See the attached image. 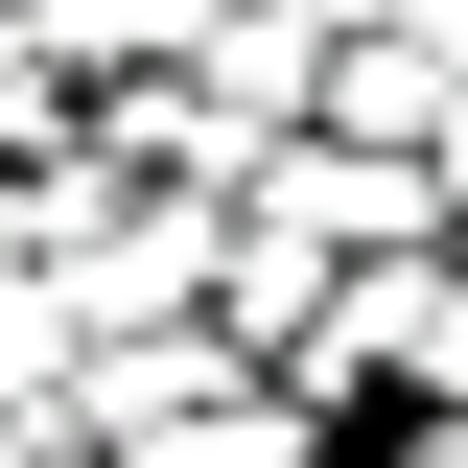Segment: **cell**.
<instances>
[{"label": "cell", "mask_w": 468, "mask_h": 468, "mask_svg": "<svg viewBox=\"0 0 468 468\" xmlns=\"http://www.w3.org/2000/svg\"><path fill=\"white\" fill-rule=\"evenodd\" d=\"M24 24H48L70 70H165V48H211L234 0H24Z\"/></svg>", "instance_id": "obj_3"}, {"label": "cell", "mask_w": 468, "mask_h": 468, "mask_svg": "<svg viewBox=\"0 0 468 468\" xmlns=\"http://www.w3.org/2000/svg\"><path fill=\"white\" fill-rule=\"evenodd\" d=\"M48 468H141V445H94V421H70V445H48Z\"/></svg>", "instance_id": "obj_8"}, {"label": "cell", "mask_w": 468, "mask_h": 468, "mask_svg": "<svg viewBox=\"0 0 468 468\" xmlns=\"http://www.w3.org/2000/svg\"><path fill=\"white\" fill-rule=\"evenodd\" d=\"M282 24H328V48H351V24H399V0H282Z\"/></svg>", "instance_id": "obj_6"}, {"label": "cell", "mask_w": 468, "mask_h": 468, "mask_svg": "<svg viewBox=\"0 0 468 468\" xmlns=\"http://www.w3.org/2000/svg\"><path fill=\"white\" fill-rule=\"evenodd\" d=\"M445 399H468V234L421 258V351H399V421H445Z\"/></svg>", "instance_id": "obj_4"}, {"label": "cell", "mask_w": 468, "mask_h": 468, "mask_svg": "<svg viewBox=\"0 0 468 468\" xmlns=\"http://www.w3.org/2000/svg\"><path fill=\"white\" fill-rule=\"evenodd\" d=\"M399 468H468V399H445V421H399Z\"/></svg>", "instance_id": "obj_5"}, {"label": "cell", "mask_w": 468, "mask_h": 468, "mask_svg": "<svg viewBox=\"0 0 468 468\" xmlns=\"http://www.w3.org/2000/svg\"><path fill=\"white\" fill-rule=\"evenodd\" d=\"M421 165H445V211H468V94H445V141H421Z\"/></svg>", "instance_id": "obj_7"}, {"label": "cell", "mask_w": 468, "mask_h": 468, "mask_svg": "<svg viewBox=\"0 0 468 468\" xmlns=\"http://www.w3.org/2000/svg\"><path fill=\"white\" fill-rule=\"evenodd\" d=\"M445 94H468V48H421V24H351V48H328V117H351V141H445Z\"/></svg>", "instance_id": "obj_2"}, {"label": "cell", "mask_w": 468, "mask_h": 468, "mask_svg": "<svg viewBox=\"0 0 468 468\" xmlns=\"http://www.w3.org/2000/svg\"><path fill=\"white\" fill-rule=\"evenodd\" d=\"M141 468H351V421L304 399L282 351H258V375H211V399H187V421H165V445H141Z\"/></svg>", "instance_id": "obj_1"}]
</instances>
